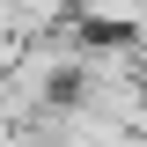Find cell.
<instances>
[{
	"label": "cell",
	"instance_id": "1",
	"mask_svg": "<svg viewBox=\"0 0 147 147\" xmlns=\"http://www.w3.org/2000/svg\"><path fill=\"white\" fill-rule=\"evenodd\" d=\"M81 22L88 30H132V22H147V0H81Z\"/></svg>",
	"mask_w": 147,
	"mask_h": 147
}]
</instances>
